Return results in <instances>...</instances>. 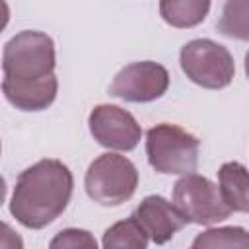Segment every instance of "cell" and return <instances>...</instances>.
<instances>
[{
  "instance_id": "6da1fadb",
  "label": "cell",
  "mask_w": 249,
  "mask_h": 249,
  "mask_svg": "<svg viewBox=\"0 0 249 249\" xmlns=\"http://www.w3.org/2000/svg\"><path fill=\"white\" fill-rule=\"evenodd\" d=\"M74 177L60 160H41L23 169L14 185L10 212L29 230H41L54 222L68 206Z\"/></svg>"
},
{
  "instance_id": "7a4b0ae2",
  "label": "cell",
  "mask_w": 249,
  "mask_h": 249,
  "mask_svg": "<svg viewBox=\"0 0 249 249\" xmlns=\"http://www.w3.org/2000/svg\"><path fill=\"white\" fill-rule=\"evenodd\" d=\"M56 53L53 39L43 31H19L2 51L4 78L14 82H35L54 74Z\"/></svg>"
},
{
  "instance_id": "3957f363",
  "label": "cell",
  "mask_w": 249,
  "mask_h": 249,
  "mask_svg": "<svg viewBox=\"0 0 249 249\" xmlns=\"http://www.w3.org/2000/svg\"><path fill=\"white\" fill-rule=\"evenodd\" d=\"M200 140L179 124L160 123L146 132V156L158 173L189 175L198 165Z\"/></svg>"
},
{
  "instance_id": "277c9868",
  "label": "cell",
  "mask_w": 249,
  "mask_h": 249,
  "mask_svg": "<svg viewBox=\"0 0 249 249\" xmlns=\"http://www.w3.org/2000/svg\"><path fill=\"white\" fill-rule=\"evenodd\" d=\"M84 187L93 202L101 206H119L132 198L138 187V169L128 158L107 152L89 163Z\"/></svg>"
},
{
  "instance_id": "5b68a950",
  "label": "cell",
  "mask_w": 249,
  "mask_h": 249,
  "mask_svg": "<svg viewBox=\"0 0 249 249\" xmlns=\"http://www.w3.org/2000/svg\"><path fill=\"white\" fill-rule=\"evenodd\" d=\"M181 70L187 78L206 89H222L235 76V62L230 51L212 39H193L181 47Z\"/></svg>"
},
{
  "instance_id": "8992f818",
  "label": "cell",
  "mask_w": 249,
  "mask_h": 249,
  "mask_svg": "<svg viewBox=\"0 0 249 249\" xmlns=\"http://www.w3.org/2000/svg\"><path fill=\"white\" fill-rule=\"evenodd\" d=\"M173 204L183 214L187 224L212 226L231 214L220 187L198 173L183 175L173 185Z\"/></svg>"
},
{
  "instance_id": "52a82bcc",
  "label": "cell",
  "mask_w": 249,
  "mask_h": 249,
  "mask_svg": "<svg viewBox=\"0 0 249 249\" xmlns=\"http://www.w3.org/2000/svg\"><path fill=\"white\" fill-rule=\"evenodd\" d=\"M167 88L169 72L165 66L154 60H142L121 68L109 86V93L130 103H150L160 99Z\"/></svg>"
},
{
  "instance_id": "ba28073f",
  "label": "cell",
  "mask_w": 249,
  "mask_h": 249,
  "mask_svg": "<svg viewBox=\"0 0 249 249\" xmlns=\"http://www.w3.org/2000/svg\"><path fill=\"white\" fill-rule=\"evenodd\" d=\"M89 132L99 146L130 152L138 146L142 128L136 119L119 105H95L88 117Z\"/></svg>"
},
{
  "instance_id": "9c48e42d",
  "label": "cell",
  "mask_w": 249,
  "mask_h": 249,
  "mask_svg": "<svg viewBox=\"0 0 249 249\" xmlns=\"http://www.w3.org/2000/svg\"><path fill=\"white\" fill-rule=\"evenodd\" d=\"M132 216L136 218V222L144 228V231L156 245L167 243L187 224V220L175 208V204H171L160 195L146 196L136 206Z\"/></svg>"
},
{
  "instance_id": "30bf717a",
  "label": "cell",
  "mask_w": 249,
  "mask_h": 249,
  "mask_svg": "<svg viewBox=\"0 0 249 249\" xmlns=\"http://www.w3.org/2000/svg\"><path fill=\"white\" fill-rule=\"evenodd\" d=\"M4 97L21 111H43L56 99L58 80L56 76H49L35 82H14L4 78L2 80Z\"/></svg>"
},
{
  "instance_id": "8fae6325",
  "label": "cell",
  "mask_w": 249,
  "mask_h": 249,
  "mask_svg": "<svg viewBox=\"0 0 249 249\" xmlns=\"http://www.w3.org/2000/svg\"><path fill=\"white\" fill-rule=\"evenodd\" d=\"M220 191L231 212H249V171L239 161H226L218 171Z\"/></svg>"
},
{
  "instance_id": "7c38bea8",
  "label": "cell",
  "mask_w": 249,
  "mask_h": 249,
  "mask_svg": "<svg viewBox=\"0 0 249 249\" xmlns=\"http://www.w3.org/2000/svg\"><path fill=\"white\" fill-rule=\"evenodd\" d=\"M210 12V2L208 0H163L160 2V14L165 23L187 29L195 27Z\"/></svg>"
},
{
  "instance_id": "4fadbf2b",
  "label": "cell",
  "mask_w": 249,
  "mask_h": 249,
  "mask_svg": "<svg viewBox=\"0 0 249 249\" xmlns=\"http://www.w3.org/2000/svg\"><path fill=\"white\" fill-rule=\"evenodd\" d=\"M148 233L134 216L115 222L103 233V249H148Z\"/></svg>"
},
{
  "instance_id": "5bb4252c",
  "label": "cell",
  "mask_w": 249,
  "mask_h": 249,
  "mask_svg": "<svg viewBox=\"0 0 249 249\" xmlns=\"http://www.w3.org/2000/svg\"><path fill=\"white\" fill-rule=\"evenodd\" d=\"M193 249H249V231L241 226L208 228L193 239Z\"/></svg>"
},
{
  "instance_id": "9a60e30c",
  "label": "cell",
  "mask_w": 249,
  "mask_h": 249,
  "mask_svg": "<svg viewBox=\"0 0 249 249\" xmlns=\"http://www.w3.org/2000/svg\"><path fill=\"white\" fill-rule=\"evenodd\" d=\"M216 29L230 39L249 41V0H230L222 8Z\"/></svg>"
},
{
  "instance_id": "2e32d148",
  "label": "cell",
  "mask_w": 249,
  "mask_h": 249,
  "mask_svg": "<svg viewBox=\"0 0 249 249\" xmlns=\"http://www.w3.org/2000/svg\"><path fill=\"white\" fill-rule=\"evenodd\" d=\"M49 249H97V241L88 230L66 228L51 239Z\"/></svg>"
},
{
  "instance_id": "e0dca14e",
  "label": "cell",
  "mask_w": 249,
  "mask_h": 249,
  "mask_svg": "<svg viewBox=\"0 0 249 249\" xmlns=\"http://www.w3.org/2000/svg\"><path fill=\"white\" fill-rule=\"evenodd\" d=\"M2 249H23L21 237L8 224L2 226Z\"/></svg>"
},
{
  "instance_id": "ac0fdd59",
  "label": "cell",
  "mask_w": 249,
  "mask_h": 249,
  "mask_svg": "<svg viewBox=\"0 0 249 249\" xmlns=\"http://www.w3.org/2000/svg\"><path fill=\"white\" fill-rule=\"evenodd\" d=\"M245 74H247V78H249V51L245 53Z\"/></svg>"
}]
</instances>
